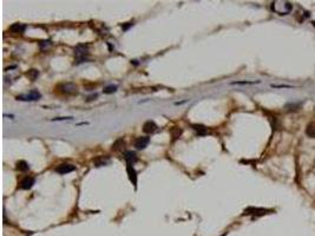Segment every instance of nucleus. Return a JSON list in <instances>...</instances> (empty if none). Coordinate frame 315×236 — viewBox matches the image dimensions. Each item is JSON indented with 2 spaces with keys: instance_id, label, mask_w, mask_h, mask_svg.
I'll return each mask as SVG.
<instances>
[{
  "instance_id": "obj_1",
  "label": "nucleus",
  "mask_w": 315,
  "mask_h": 236,
  "mask_svg": "<svg viewBox=\"0 0 315 236\" xmlns=\"http://www.w3.org/2000/svg\"><path fill=\"white\" fill-rule=\"evenodd\" d=\"M40 98H41V95L38 90H32L27 95H20L17 97L18 100H26V102H34V100H38Z\"/></svg>"
},
{
  "instance_id": "obj_2",
  "label": "nucleus",
  "mask_w": 315,
  "mask_h": 236,
  "mask_svg": "<svg viewBox=\"0 0 315 236\" xmlns=\"http://www.w3.org/2000/svg\"><path fill=\"white\" fill-rule=\"evenodd\" d=\"M76 170V166L70 164V163H61L59 164L57 168H56V171L58 174H61V175H65V174H69V172H72Z\"/></svg>"
},
{
  "instance_id": "obj_3",
  "label": "nucleus",
  "mask_w": 315,
  "mask_h": 236,
  "mask_svg": "<svg viewBox=\"0 0 315 236\" xmlns=\"http://www.w3.org/2000/svg\"><path fill=\"white\" fill-rule=\"evenodd\" d=\"M149 143H150V138H149V137H146V136L138 137V138L135 141V147H136V149L142 150V149H145V148L148 147Z\"/></svg>"
},
{
  "instance_id": "obj_4",
  "label": "nucleus",
  "mask_w": 315,
  "mask_h": 236,
  "mask_svg": "<svg viewBox=\"0 0 315 236\" xmlns=\"http://www.w3.org/2000/svg\"><path fill=\"white\" fill-rule=\"evenodd\" d=\"M60 87H61V90H63V92L66 93V95L77 93V86H76L73 83H65V84H63Z\"/></svg>"
},
{
  "instance_id": "obj_5",
  "label": "nucleus",
  "mask_w": 315,
  "mask_h": 236,
  "mask_svg": "<svg viewBox=\"0 0 315 236\" xmlns=\"http://www.w3.org/2000/svg\"><path fill=\"white\" fill-rule=\"evenodd\" d=\"M34 178L33 177H25L23 181L20 182V189H24V190H28L33 187L34 184Z\"/></svg>"
},
{
  "instance_id": "obj_6",
  "label": "nucleus",
  "mask_w": 315,
  "mask_h": 236,
  "mask_svg": "<svg viewBox=\"0 0 315 236\" xmlns=\"http://www.w3.org/2000/svg\"><path fill=\"white\" fill-rule=\"evenodd\" d=\"M157 130V125H156V123L152 122V120H148L144 123V125H143V131L145 133H152Z\"/></svg>"
},
{
  "instance_id": "obj_7",
  "label": "nucleus",
  "mask_w": 315,
  "mask_h": 236,
  "mask_svg": "<svg viewBox=\"0 0 315 236\" xmlns=\"http://www.w3.org/2000/svg\"><path fill=\"white\" fill-rule=\"evenodd\" d=\"M126 171H127V175H129V178H130V181L132 182V184H137V172L135 170V168L132 165H130L127 164L126 166Z\"/></svg>"
},
{
  "instance_id": "obj_8",
  "label": "nucleus",
  "mask_w": 315,
  "mask_h": 236,
  "mask_svg": "<svg viewBox=\"0 0 315 236\" xmlns=\"http://www.w3.org/2000/svg\"><path fill=\"white\" fill-rule=\"evenodd\" d=\"M124 158H125V161L127 162V164H130V165H132L134 163H136L137 162V156H136V154L134 152V151H125V154H124Z\"/></svg>"
},
{
  "instance_id": "obj_9",
  "label": "nucleus",
  "mask_w": 315,
  "mask_h": 236,
  "mask_svg": "<svg viewBox=\"0 0 315 236\" xmlns=\"http://www.w3.org/2000/svg\"><path fill=\"white\" fill-rule=\"evenodd\" d=\"M109 161H110V158H109L107 156H98L93 160V163L96 166H103V165L107 164Z\"/></svg>"
},
{
  "instance_id": "obj_10",
  "label": "nucleus",
  "mask_w": 315,
  "mask_h": 236,
  "mask_svg": "<svg viewBox=\"0 0 315 236\" xmlns=\"http://www.w3.org/2000/svg\"><path fill=\"white\" fill-rule=\"evenodd\" d=\"M25 30H26V26L23 24H19V22H16V24H13L9 27V31L13 33H24Z\"/></svg>"
},
{
  "instance_id": "obj_11",
  "label": "nucleus",
  "mask_w": 315,
  "mask_h": 236,
  "mask_svg": "<svg viewBox=\"0 0 315 236\" xmlns=\"http://www.w3.org/2000/svg\"><path fill=\"white\" fill-rule=\"evenodd\" d=\"M124 145H125V142L123 138H119L117 139L113 144H112V150L113 151H118V150H122L124 148Z\"/></svg>"
},
{
  "instance_id": "obj_12",
  "label": "nucleus",
  "mask_w": 315,
  "mask_h": 236,
  "mask_svg": "<svg viewBox=\"0 0 315 236\" xmlns=\"http://www.w3.org/2000/svg\"><path fill=\"white\" fill-rule=\"evenodd\" d=\"M192 129L196 130L200 136H204V135L207 133V131H208L207 128H205L204 125H201V124H194V125H192Z\"/></svg>"
},
{
  "instance_id": "obj_13",
  "label": "nucleus",
  "mask_w": 315,
  "mask_h": 236,
  "mask_svg": "<svg viewBox=\"0 0 315 236\" xmlns=\"http://www.w3.org/2000/svg\"><path fill=\"white\" fill-rule=\"evenodd\" d=\"M17 169L19 170V171H27L28 169H30V165H28V163L27 162H25V161H19L18 163H17Z\"/></svg>"
},
{
  "instance_id": "obj_14",
  "label": "nucleus",
  "mask_w": 315,
  "mask_h": 236,
  "mask_svg": "<svg viewBox=\"0 0 315 236\" xmlns=\"http://www.w3.org/2000/svg\"><path fill=\"white\" fill-rule=\"evenodd\" d=\"M260 84V80H242V82H233L231 85H254Z\"/></svg>"
},
{
  "instance_id": "obj_15",
  "label": "nucleus",
  "mask_w": 315,
  "mask_h": 236,
  "mask_svg": "<svg viewBox=\"0 0 315 236\" xmlns=\"http://www.w3.org/2000/svg\"><path fill=\"white\" fill-rule=\"evenodd\" d=\"M117 89H118V86L117 85H113V84H111V85H107L106 87H104V93H106V95H110V93H113V92H116L117 91Z\"/></svg>"
},
{
  "instance_id": "obj_16",
  "label": "nucleus",
  "mask_w": 315,
  "mask_h": 236,
  "mask_svg": "<svg viewBox=\"0 0 315 236\" xmlns=\"http://www.w3.org/2000/svg\"><path fill=\"white\" fill-rule=\"evenodd\" d=\"M38 76H39V71H38V70H34V69H32V70H30V71L27 72V77L30 78L31 80H36L37 78H38Z\"/></svg>"
},
{
  "instance_id": "obj_17",
  "label": "nucleus",
  "mask_w": 315,
  "mask_h": 236,
  "mask_svg": "<svg viewBox=\"0 0 315 236\" xmlns=\"http://www.w3.org/2000/svg\"><path fill=\"white\" fill-rule=\"evenodd\" d=\"M306 133L309 137H315V125L314 124H309L306 129Z\"/></svg>"
},
{
  "instance_id": "obj_18",
  "label": "nucleus",
  "mask_w": 315,
  "mask_h": 236,
  "mask_svg": "<svg viewBox=\"0 0 315 236\" xmlns=\"http://www.w3.org/2000/svg\"><path fill=\"white\" fill-rule=\"evenodd\" d=\"M171 135H172L173 138H178L181 135H182V129H179V128H177V126L172 128V129H171Z\"/></svg>"
},
{
  "instance_id": "obj_19",
  "label": "nucleus",
  "mask_w": 315,
  "mask_h": 236,
  "mask_svg": "<svg viewBox=\"0 0 315 236\" xmlns=\"http://www.w3.org/2000/svg\"><path fill=\"white\" fill-rule=\"evenodd\" d=\"M51 45V41L50 40H44V41H40L39 43V46L41 47V49H44L45 46H50Z\"/></svg>"
},
{
  "instance_id": "obj_20",
  "label": "nucleus",
  "mask_w": 315,
  "mask_h": 236,
  "mask_svg": "<svg viewBox=\"0 0 315 236\" xmlns=\"http://www.w3.org/2000/svg\"><path fill=\"white\" fill-rule=\"evenodd\" d=\"M73 117H58V118H53L52 122H56V120H70Z\"/></svg>"
},
{
  "instance_id": "obj_21",
  "label": "nucleus",
  "mask_w": 315,
  "mask_h": 236,
  "mask_svg": "<svg viewBox=\"0 0 315 236\" xmlns=\"http://www.w3.org/2000/svg\"><path fill=\"white\" fill-rule=\"evenodd\" d=\"M271 87H276V89H280V87H281V89H282V87H283V89H285V87H286V89H291L293 86H290V85H274V84H273V85H271Z\"/></svg>"
}]
</instances>
